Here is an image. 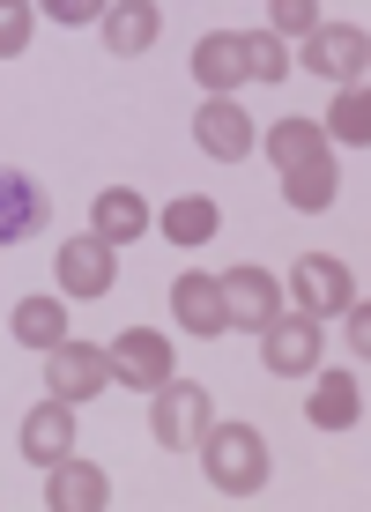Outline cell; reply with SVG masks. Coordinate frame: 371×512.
<instances>
[{"mask_svg":"<svg viewBox=\"0 0 371 512\" xmlns=\"http://www.w3.org/2000/svg\"><path fill=\"white\" fill-rule=\"evenodd\" d=\"M193 141H201L216 164H238V156L253 149V119H245V104H231V97H208L201 112H193Z\"/></svg>","mask_w":371,"mask_h":512,"instance_id":"4fadbf2b","label":"cell"},{"mask_svg":"<svg viewBox=\"0 0 371 512\" xmlns=\"http://www.w3.org/2000/svg\"><path fill=\"white\" fill-rule=\"evenodd\" d=\"M268 156H275V171H305V164H327V134L312 127V119H275L268 127Z\"/></svg>","mask_w":371,"mask_h":512,"instance_id":"d6986e66","label":"cell"},{"mask_svg":"<svg viewBox=\"0 0 371 512\" xmlns=\"http://www.w3.org/2000/svg\"><path fill=\"white\" fill-rule=\"evenodd\" d=\"M201 461H208V483L231 490V498H253L268 483V438L253 423H208L201 431Z\"/></svg>","mask_w":371,"mask_h":512,"instance_id":"6da1fadb","label":"cell"},{"mask_svg":"<svg viewBox=\"0 0 371 512\" xmlns=\"http://www.w3.org/2000/svg\"><path fill=\"white\" fill-rule=\"evenodd\" d=\"M216 290H223V312H231V327H268L275 312H282V282L268 268H231V275H216Z\"/></svg>","mask_w":371,"mask_h":512,"instance_id":"9c48e42d","label":"cell"},{"mask_svg":"<svg viewBox=\"0 0 371 512\" xmlns=\"http://www.w3.org/2000/svg\"><path fill=\"white\" fill-rule=\"evenodd\" d=\"M60 290L67 297H104L112 290V275H119V260H112V245L104 238H60Z\"/></svg>","mask_w":371,"mask_h":512,"instance_id":"8fae6325","label":"cell"},{"mask_svg":"<svg viewBox=\"0 0 371 512\" xmlns=\"http://www.w3.org/2000/svg\"><path fill=\"white\" fill-rule=\"evenodd\" d=\"M260 364H268L275 379H297V372H312L320 364V320L312 312H290V320H275L260 327Z\"/></svg>","mask_w":371,"mask_h":512,"instance_id":"5b68a950","label":"cell"},{"mask_svg":"<svg viewBox=\"0 0 371 512\" xmlns=\"http://www.w3.org/2000/svg\"><path fill=\"white\" fill-rule=\"evenodd\" d=\"M171 312H179V327H186V334H201V342H216V334L231 327L216 275H201V268H186L179 282H171Z\"/></svg>","mask_w":371,"mask_h":512,"instance_id":"5bb4252c","label":"cell"},{"mask_svg":"<svg viewBox=\"0 0 371 512\" xmlns=\"http://www.w3.org/2000/svg\"><path fill=\"white\" fill-rule=\"evenodd\" d=\"M193 82H201L208 97H231L245 82V52H238V30H216V38L193 45Z\"/></svg>","mask_w":371,"mask_h":512,"instance_id":"e0dca14e","label":"cell"},{"mask_svg":"<svg viewBox=\"0 0 371 512\" xmlns=\"http://www.w3.org/2000/svg\"><path fill=\"white\" fill-rule=\"evenodd\" d=\"M156 30H164V8H149V0H119V8H104V45H112L119 60L149 52Z\"/></svg>","mask_w":371,"mask_h":512,"instance_id":"ac0fdd59","label":"cell"},{"mask_svg":"<svg viewBox=\"0 0 371 512\" xmlns=\"http://www.w3.org/2000/svg\"><path fill=\"white\" fill-rule=\"evenodd\" d=\"M30 23H38V15H30L23 0H0V60H15V52L30 45Z\"/></svg>","mask_w":371,"mask_h":512,"instance_id":"484cf974","label":"cell"},{"mask_svg":"<svg viewBox=\"0 0 371 512\" xmlns=\"http://www.w3.org/2000/svg\"><path fill=\"white\" fill-rule=\"evenodd\" d=\"M23 461H38V468H52V461H67V453H75V401H38V409L23 416Z\"/></svg>","mask_w":371,"mask_h":512,"instance_id":"30bf717a","label":"cell"},{"mask_svg":"<svg viewBox=\"0 0 371 512\" xmlns=\"http://www.w3.org/2000/svg\"><path fill=\"white\" fill-rule=\"evenodd\" d=\"M45 505L52 512H104L112 505V483H104V468H90V461H52L45 468Z\"/></svg>","mask_w":371,"mask_h":512,"instance_id":"7c38bea8","label":"cell"},{"mask_svg":"<svg viewBox=\"0 0 371 512\" xmlns=\"http://www.w3.org/2000/svg\"><path fill=\"white\" fill-rule=\"evenodd\" d=\"M141 231H149V201H141L134 186H104L90 201V238H104L119 253V245H134Z\"/></svg>","mask_w":371,"mask_h":512,"instance_id":"9a60e30c","label":"cell"},{"mask_svg":"<svg viewBox=\"0 0 371 512\" xmlns=\"http://www.w3.org/2000/svg\"><path fill=\"white\" fill-rule=\"evenodd\" d=\"M305 67H312V75H327L334 90H357L364 67H371V38L357 23H320L305 38Z\"/></svg>","mask_w":371,"mask_h":512,"instance_id":"3957f363","label":"cell"},{"mask_svg":"<svg viewBox=\"0 0 371 512\" xmlns=\"http://www.w3.org/2000/svg\"><path fill=\"white\" fill-rule=\"evenodd\" d=\"M8 327H15V342H23V349H60V342H67V312H60V297H23Z\"/></svg>","mask_w":371,"mask_h":512,"instance_id":"44dd1931","label":"cell"},{"mask_svg":"<svg viewBox=\"0 0 371 512\" xmlns=\"http://www.w3.org/2000/svg\"><path fill=\"white\" fill-rule=\"evenodd\" d=\"M216 231H223V208L208 201V193H179V201L164 208V238L171 245H208Z\"/></svg>","mask_w":371,"mask_h":512,"instance_id":"ffe728a7","label":"cell"},{"mask_svg":"<svg viewBox=\"0 0 371 512\" xmlns=\"http://www.w3.org/2000/svg\"><path fill=\"white\" fill-rule=\"evenodd\" d=\"M104 386H112V357L90 342H60L45 349V394L52 401H97Z\"/></svg>","mask_w":371,"mask_h":512,"instance_id":"277c9868","label":"cell"},{"mask_svg":"<svg viewBox=\"0 0 371 512\" xmlns=\"http://www.w3.org/2000/svg\"><path fill=\"white\" fill-rule=\"evenodd\" d=\"M45 223H52L45 186L30 179V171H8V164H0V245H23V238H38Z\"/></svg>","mask_w":371,"mask_h":512,"instance_id":"ba28073f","label":"cell"},{"mask_svg":"<svg viewBox=\"0 0 371 512\" xmlns=\"http://www.w3.org/2000/svg\"><path fill=\"white\" fill-rule=\"evenodd\" d=\"M238 52H245V82H290V52L275 30H245Z\"/></svg>","mask_w":371,"mask_h":512,"instance_id":"7402d4cb","label":"cell"},{"mask_svg":"<svg viewBox=\"0 0 371 512\" xmlns=\"http://www.w3.org/2000/svg\"><path fill=\"white\" fill-rule=\"evenodd\" d=\"M305 416L320 423V431H349V423L364 416V386H357V372H327V379H312Z\"/></svg>","mask_w":371,"mask_h":512,"instance_id":"2e32d148","label":"cell"},{"mask_svg":"<svg viewBox=\"0 0 371 512\" xmlns=\"http://www.w3.org/2000/svg\"><path fill=\"white\" fill-rule=\"evenodd\" d=\"M282 193H290V208H305V216L334 208V156L327 164H305V171H282Z\"/></svg>","mask_w":371,"mask_h":512,"instance_id":"603a6c76","label":"cell"},{"mask_svg":"<svg viewBox=\"0 0 371 512\" xmlns=\"http://www.w3.org/2000/svg\"><path fill=\"white\" fill-rule=\"evenodd\" d=\"M268 23H275V38H312V30H320V8H312V0H275Z\"/></svg>","mask_w":371,"mask_h":512,"instance_id":"d4e9b609","label":"cell"},{"mask_svg":"<svg viewBox=\"0 0 371 512\" xmlns=\"http://www.w3.org/2000/svg\"><path fill=\"white\" fill-rule=\"evenodd\" d=\"M290 290H297V312H349L357 305V290H349V268L334 253H297V268H290Z\"/></svg>","mask_w":371,"mask_h":512,"instance_id":"52a82bcc","label":"cell"},{"mask_svg":"<svg viewBox=\"0 0 371 512\" xmlns=\"http://www.w3.org/2000/svg\"><path fill=\"white\" fill-rule=\"evenodd\" d=\"M201 431H208V394L193 379H164L149 394V438L171 446V453H186V446H201Z\"/></svg>","mask_w":371,"mask_h":512,"instance_id":"7a4b0ae2","label":"cell"},{"mask_svg":"<svg viewBox=\"0 0 371 512\" xmlns=\"http://www.w3.org/2000/svg\"><path fill=\"white\" fill-rule=\"evenodd\" d=\"M327 134H334V141H357V149L371 141V97H364V82H357V90H334Z\"/></svg>","mask_w":371,"mask_h":512,"instance_id":"cb8c5ba5","label":"cell"},{"mask_svg":"<svg viewBox=\"0 0 371 512\" xmlns=\"http://www.w3.org/2000/svg\"><path fill=\"white\" fill-rule=\"evenodd\" d=\"M52 15H60V23H104L97 0H52Z\"/></svg>","mask_w":371,"mask_h":512,"instance_id":"4316f807","label":"cell"},{"mask_svg":"<svg viewBox=\"0 0 371 512\" xmlns=\"http://www.w3.org/2000/svg\"><path fill=\"white\" fill-rule=\"evenodd\" d=\"M104 357H112V379L119 386H141V394H156L164 379H179V372H171V342L156 327H127Z\"/></svg>","mask_w":371,"mask_h":512,"instance_id":"8992f818","label":"cell"}]
</instances>
